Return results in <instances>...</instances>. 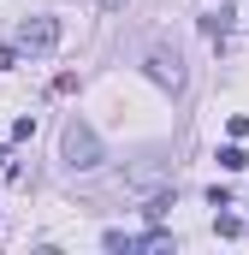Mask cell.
<instances>
[{
	"label": "cell",
	"mask_w": 249,
	"mask_h": 255,
	"mask_svg": "<svg viewBox=\"0 0 249 255\" xmlns=\"http://www.w3.org/2000/svg\"><path fill=\"white\" fill-rule=\"evenodd\" d=\"M148 77L166 83V89H178V83H184V60H178V48L154 42V48H148Z\"/></svg>",
	"instance_id": "cell-2"
},
{
	"label": "cell",
	"mask_w": 249,
	"mask_h": 255,
	"mask_svg": "<svg viewBox=\"0 0 249 255\" xmlns=\"http://www.w3.org/2000/svg\"><path fill=\"white\" fill-rule=\"evenodd\" d=\"M214 232H220V238H244V220H238V214H226V208H220V214H214Z\"/></svg>",
	"instance_id": "cell-4"
},
{
	"label": "cell",
	"mask_w": 249,
	"mask_h": 255,
	"mask_svg": "<svg viewBox=\"0 0 249 255\" xmlns=\"http://www.w3.org/2000/svg\"><path fill=\"white\" fill-rule=\"evenodd\" d=\"M220 166H226V172H244V166H249V154L238 148V142H226V148H220Z\"/></svg>",
	"instance_id": "cell-5"
},
{
	"label": "cell",
	"mask_w": 249,
	"mask_h": 255,
	"mask_svg": "<svg viewBox=\"0 0 249 255\" xmlns=\"http://www.w3.org/2000/svg\"><path fill=\"white\" fill-rule=\"evenodd\" d=\"M119 6H124V0H101V12H119Z\"/></svg>",
	"instance_id": "cell-6"
},
{
	"label": "cell",
	"mask_w": 249,
	"mask_h": 255,
	"mask_svg": "<svg viewBox=\"0 0 249 255\" xmlns=\"http://www.w3.org/2000/svg\"><path fill=\"white\" fill-rule=\"evenodd\" d=\"M54 42H60V24H54V18H24V24H18V48H24V54H48Z\"/></svg>",
	"instance_id": "cell-3"
},
{
	"label": "cell",
	"mask_w": 249,
	"mask_h": 255,
	"mask_svg": "<svg viewBox=\"0 0 249 255\" xmlns=\"http://www.w3.org/2000/svg\"><path fill=\"white\" fill-rule=\"evenodd\" d=\"M60 148H65V166H71V172H89V166H101V136H95V125H89V119H71Z\"/></svg>",
	"instance_id": "cell-1"
}]
</instances>
